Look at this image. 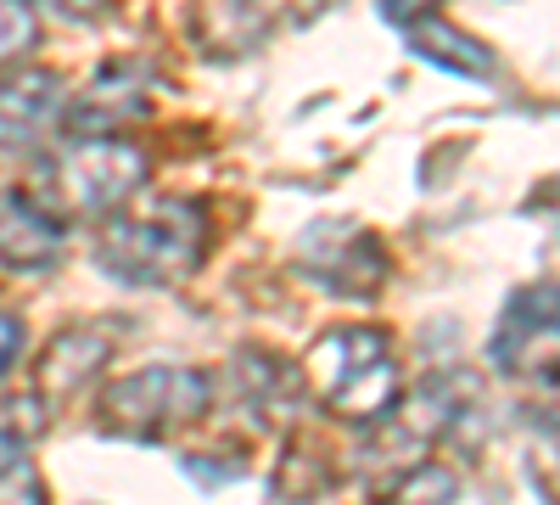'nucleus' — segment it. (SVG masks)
Instances as JSON below:
<instances>
[{
  "instance_id": "nucleus-1",
  "label": "nucleus",
  "mask_w": 560,
  "mask_h": 505,
  "mask_svg": "<svg viewBox=\"0 0 560 505\" xmlns=\"http://www.w3.org/2000/svg\"><path fill=\"white\" fill-rule=\"evenodd\" d=\"M208 214L185 197L118 208L96 231V264L124 287H179L202 264Z\"/></svg>"
},
{
  "instance_id": "nucleus-2",
  "label": "nucleus",
  "mask_w": 560,
  "mask_h": 505,
  "mask_svg": "<svg viewBox=\"0 0 560 505\" xmlns=\"http://www.w3.org/2000/svg\"><path fill=\"white\" fill-rule=\"evenodd\" d=\"M303 377H308V393L319 399V410H331L337 422H353V427L387 422L404 404V365H398L387 332H376V326L325 332L303 359Z\"/></svg>"
},
{
  "instance_id": "nucleus-3",
  "label": "nucleus",
  "mask_w": 560,
  "mask_h": 505,
  "mask_svg": "<svg viewBox=\"0 0 560 505\" xmlns=\"http://www.w3.org/2000/svg\"><path fill=\"white\" fill-rule=\"evenodd\" d=\"M147 152L135 141H68L62 152L34 163V186L28 197L51 214L57 225L68 219H107L124 203L147 192Z\"/></svg>"
},
{
  "instance_id": "nucleus-4",
  "label": "nucleus",
  "mask_w": 560,
  "mask_h": 505,
  "mask_svg": "<svg viewBox=\"0 0 560 505\" xmlns=\"http://www.w3.org/2000/svg\"><path fill=\"white\" fill-rule=\"evenodd\" d=\"M208 404H213V382L202 371H191V365H147V371H129L102 388L96 422L107 438L158 444L197 427L208 416Z\"/></svg>"
},
{
  "instance_id": "nucleus-5",
  "label": "nucleus",
  "mask_w": 560,
  "mask_h": 505,
  "mask_svg": "<svg viewBox=\"0 0 560 505\" xmlns=\"http://www.w3.org/2000/svg\"><path fill=\"white\" fill-rule=\"evenodd\" d=\"M298 269L319 292H331L342 303H364L387 282V248L359 219H319L298 242Z\"/></svg>"
},
{
  "instance_id": "nucleus-6",
  "label": "nucleus",
  "mask_w": 560,
  "mask_h": 505,
  "mask_svg": "<svg viewBox=\"0 0 560 505\" xmlns=\"http://www.w3.org/2000/svg\"><path fill=\"white\" fill-rule=\"evenodd\" d=\"M152 107V68L135 57H113L90 73V84L73 102H62L57 124L68 141H118L129 124H140Z\"/></svg>"
},
{
  "instance_id": "nucleus-7",
  "label": "nucleus",
  "mask_w": 560,
  "mask_h": 505,
  "mask_svg": "<svg viewBox=\"0 0 560 505\" xmlns=\"http://www.w3.org/2000/svg\"><path fill=\"white\" fill-rule=\"evenodd\" d=\"M493 365L522 382H555V292L527 287L504 303L493 326Z\"/></svg>"
},
{
  "instance_id": "nucleus-8",
  "label": "nucleus",
  "mask_w": 560,
  "mask_h": 505,
  "mask_svg": "<svg viewBox=\"0 0 560 505\" xmlns=\"http://www.w3.org/2000/svg\"><path fill=\"white\" fill-rule=\"evenodd\" d=\"M62 113V79L51 68H0V158L34 152Z\"/></svg>"
},
{
  "instance_id": "nucleus-9",
  "label": "nucleus",
  "mask_w": 560,
  "mask_h": 505,
  "mask_svg": "<svg viewBox=\"0 0 560 505\" xmlns=\"http://www.w3.org/2000/svg\"><path fill=\"white\" fill-rule=\"evenodd\" d=\"M68 225H57L28 192H0V269L7 275H45L62 264Z\"/></svg>"
},
{
  "instance_id": "nucleus-10",
  "label": "nucleus",
  "mask_w": 560,
  "mask_h": 505,
  "mask_svg": "<svg viewBox=\"0 0 560 505\" xmlns=\"http://www.w3.org/2000/svg\"><path fill=\"white\" fill-rule=\"evenodd\" d=\"M269 0H185V28L213 62H242L269 39Z\"/></svg>"
},
{
  "instance_id": "nucleus-11",
  "label": "nucleus",
  "mask_w": 560,
  "mask_h": 505,
  "mask_svg": "<svg viewBox=\"0 0 560 505\" xmlns=\"http://www.w3.org/2000/svg\"><path fill=\"white\" fill-rule=\"evenodd\" d=\"M39 410H45V399H34V393L0 410V505H51L45 500L39 461H34Z\"/></svg>"
},
{
  "instance_id": "nucleus-12",
  "label": "nucleus",
  "mask_w": 560,
  "mask_h": 505,
  "mask_svg": "<svg viewBox=\"0 0 560 505\" xmlns=\"http://www.w3.org/2000/svg\"><path fill=\"white\" fill-rule=\"evenodd\" d=\"M404 45L420 57V62H432L443 73H459V79H499V57H493V45H482L477 34H465L454 23H438V18H420L404 28Z\"/></svg>"
},
{
  "instance_id": "nucleus-13",
  "label": "nucleus",
  "mask_w": 560,
  "mask_h": 505,
  "mask_svg": "<svg viewBox=\"0 0 560 505\" xmlns=\"http://www.w3.org/2000/svg\"><path fill=\"white\" fill-rule=\"evenodd\" d=\"M107 354H113V343H102V337H57L51 348H45V359H39L34 399H45V393H84L90 382H96V371L107 365Z\"/></svg>"
},
{
  "instance_id": "nucleus-14",
  "label": "nucleus",
  "mask_w": 560,
  "mask_h": 505,
  "mask_svg": "<svg viewBox=\"0 0 560 505\" xmlns=\"http://www.w3.org/2000/svg\"><path fill=\"white\" fill-rule=\"evenodd\" d=\"M454 494H459V483H454L448 467H438V461H415V467L398 472L387 505H454Z\"/></svg>"
},
{
  "instance_id": "nucleus-15",
  "label": "nucleus",
  "mask_w": 560,
  "mask_h": 505,
  "mask_svg": "<svg viewBox=\"0 0 560 505\" xmlns=\"http://www.w3.org/2000/svg\"><path fill=\"white\" fill-rule=\"evenodd\" d=\"M39 45V18L28 0H0V68L23 62Z\"/></svg>"
},
{
  "instance_id": "nucleus-16",
  "label": "nucleus",
  "mask_w": 560,
  "mask_h": 505,
  "mask_svg": "<svg viewBox=\"0 0 560 505\" xmlns=\"http://www.w3.org/2000/svg\"><path fill=\"white\" fill-rule=\"evenodd\" d=\"M438 7H443V0H382V18L398 23V28H409V23H420V18H432Z\"/></svg>"
},
{
  "instance_id": "nucleus-17",
  "label": "nucleus",
  "mask_w": 560,
  "mask_h": 505,
  "mask_svg": "<svg viewBox=\"0 0 560 505\" xmlns=\"http://www.w3.org/2000/svg\"><path fill=\"white\" fill-rule=\"evenodd\" d=\"M18 354H23V320L18 314H0V377L18 365Z\"/></svg>"
},
{
  "instance_id": "nucleus-18",
  "label": "nucleus",
  "mask_w": 560,
  "mask_h": 505,
  "mask_svg": "<svg viewBox=\"0 0 560 505\" xmlns=\"http://www.w3.org/2000/svg\"><path fill=\"white\" fill-rule=\"evenodd\" d=\"M28 7H51V12H68V18H90V12H102V0H28Z\"/></svg>"
}]
</instances>
